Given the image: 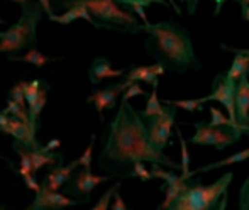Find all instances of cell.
<instances>
[{
	"mask_svg": "<svg viewBox=\"0 0 249 210\" xmlns=\"http://www.w3.org/2000/svg\"><path fill=\"white\" fill-rule=\"evenodd\" d=\"M139 161L181 170V163L178 164L177 161L170 159L163 149H158L153 144L146 121L129 100L122 99L117 114L104 132L99 164L114 178H131L132 166Z\"/></svg>",
	"mask_w": 249,
	"mask_h": 210,
	"instance_id": "obj_1",
	"label": "cell"
},
{
	"mask_svg": "<svg viewBox=\"0 0 249 210\" xmlns=\"http://www.w3.org/2000/svg\"><path fill=\"white\" fill-rule=\"evenodd\" d=\"M149 34L146 39V51L166 70L185 73L187 70L200 68L192 41L187 31L171 22L144 24Z\"/></svg>",
	"mask_w": 249,
	"mask_h": 210,
	"instance_id": "obj_2",
	"label": "cell"
},
{
	"mask_svg": "<svg viewBox=\"0 0 249 210\" xmlns=\"http://www.w3.org/2000/svg\"><path fill=\"white\" fill-rule=\"evenodd\" d=\"M234 175L227 171L212 185H202L198 178L188 180V187L173 200L168 210H219L220 200L227 193Z\"/></svg>",
	"mask_w": 249,
	"mask_h": 210,
	"instance_id": "obj_3",
	"label": "cell"
},
{
	"mask_svg": "<svg viewBox=\"0 0 249 210\" xmlns=\"http://www.w3.org/2000/svg\"><path fill=\"white\" fill-rule=\"evenodd\" d=\"M22 7V16L19 22L10 26L0 37V52H7V56H14L24 48H33L36 44L37 24L44 16V9L39 2Z\"/></svg>",
	"mask_w": 249,
	"mask_h": 210,
	"instance_id": "obj_4",
	"label": "cell"
},
{
	"mask_svg": "<svg viewBox=\"0 0 249 210\" xmlns=\"http://www.w3.org/2000/svg\"><path fill=\"white\" fill-rule=\"evenodd\" d=\"M83 3L105 29L132 34L144 31V24H139V20L131 12L122 10L115 0H83Z\"/></svg>",
	"mask_w": 249,
	"mask_h": 210,
	"instance_id": "obj_5",
	"label": "cell"
},
{
	"mask_svg": "<svg viewBox=\"0 0 249 210\" xmlns=\"http://www.w3.org/2000/svg\"><path fill=\"white\" fill-rule=\"evenodd\" d=\"M236 90H237V82L226 75V73H220L213 78L212 83V93L207 97H202V102L207 104L210 100H215L220 102L226 107L227 115L231 117V121L234 124H237V115H236ZM239 125V124H237ZM246 132V131H244Z\"/></svg>",
	"mask_w": 249,
	"mask_h": 210,
	"instance_id": "obj_6",
	"label": "cell"
},
{
	"mask_svg": "<svg viewBox=\"0 0 249 210\" xmlns=\"http://www.w3.org/2000/svg\"><path fill=\"white\" fill-rule=\"evenodd\" d=\"M175 117H177V107L171 104L164 105V110L160 115L146 119V127H148L149 138L158 149H164L170 142L171 131L175 127Z\"/></svg>",
	"mask_w": 249,
	"mask_h": 210,
	"instance_id": "obj_7",
	"label": "cell"
},
{
	"mask_svg": "<svg viewBox=\"0 0 249 210\" xmlns=\"http://www.w3.org/2000/svg\"><path fill=\"white\" fill-rule=\"evenodd\" d=\"M112 175H93L92 170H80L76 173H73L71 180L65 185V193L70 197H76V200H80L82 204H87L90 200V193L95 190V187H99L104 181H110Z\"/></svg>",
	"mask_w": 249,
	"mask_h": 210,
	"instance_id": "obj_8",
	"label": "cell"
},
{
	"mask_svg": "<svg viewBox=\"0 0 249 210\" xmlns=\"http://www.w3.org/2000/svg\"><path fill=\"white\" fill-rule=\"evenodd\" d=\"M0 132L10 134L17 142H20L24 148L31 149V151L39 149L43 146L36 139V131L33 129V125L14 117V115L5 114V112H0Z\"/></svg>",
	"mask_w": 249,
	"mask_h": 210,
	"instance_id": "obj_9",
	"label": "cell"
},
{
	"mask_svg": "<svg viewBox=\"0 0 249 210\" xmlns=\"http://www.w3.org/2000/svg\"><path fill=\"white\" fill-rule=\"evenodd\" d=\"M151 175H153V178H160V180L164 181L161 185V190H166V195H164V200L161 202L158 210H168V207L173 204L175 198L188 187V180H185L183 176H178L173 171L163 170V164H158V163H153Z\"/></svg>",
	"mask_w": 249,
	"mask_h": 210,
	"instance_id": "obj_10",
	"label": "cell"
},
{
	"mask_svg": "<svg viewBox=\"0 0 249 210\" xmlns=\"http://www.w3.org/2000/svg\"><path fill=\"white\" fill-rule=\"evenodd\" d=\"M78 204L82 202L73 200L68 195L59 193V192H53L44 181H41V188L39 192H36V197L29 205V210H65L66 207H75Z\"/></svg>",
	"mask_w": 249,
	"mask_h": 210,
	"instance_id": "obj_11",
	"label": "cell"
},
{
	"mask_svg": "<svg viewBox=\"0 0 249 210\" xmlns=\"http://www.w3.org/2000/svg\"><path fill=\"white\" fill-rule=\"evenodd\" d=\"M56 5L63 7V9H68L65 14H61V16H56V14H51L50 20L53 22H58V24H71L73 20L76 19H85L87 22H90L92 26L95 27H102V24L99 20H95V17L92 16V14L89 12V9H87V5L83 3V0H58L56 2Z\"/></svg>",
	"mask_w": 249,
	"mask_h": 210,
	"instance_id": "obj_12",
	"label": "cell"
},
{
	"mask_svg": "<svg viewBox=\"0 0 249 210\" xmlns=\"http://www.w3.org/2000/svg\"><path fill=\"white\" fill-rule=\"evenodd\" d=\"M129 85H131V82L124 80L122 83H115V85H108L107 88H104V90H97V92H93L92 95H89L87 104L95 105L100 121L104 122V110H112V108L117 105L119 95L124 93Z\"/></svg>",
	"mask_w": 249,
	"mask_h": 210,
	"instance_id": "obj_13",
	"label": "cell"
},
{
	"mask_svg": "<svg viewBox=\"0 0 249 210\" xmlns=\"http://www.w3.org/2000/svg\"><path fill=\"white\" fill-rule=\"evenodd\" d=\"M76 166H80L78 159L71 161V163L66 164V166H63V161H59V163L53 164V166L50 168V171L46 173V176H44L43 181L48 185V188H50V190L58 192L59 188L65 187V185L71 180Z\"/></svg>",
	"mask_w": 249,
	"mask_h": 210,
	"instance_id": "obj_14",
	"label": "cell"
},
{
	"mask_svg": "<svg viewBox=\"0 0 249 210\" xmlns=\"http://www.w3.org/2000/svg\"><path fill=\"white\" fill-rule=\"evenodd\" d=\"M166 73V68H164L161 63H154L151 66H132L129 70V73H125V78L127 82H144L149 83V85H158V78L161 75Z\"/></svg>",
	"mask_w": 249,
	"mask_h": 210,
	"instance_id": "obj_15",
	"label": "cell"
},
{
	"mask_svg": "<svg viewBox=\"0 0 249 210\" xmlns=\"http://www.w3.org/2000/svg\"><path fill=\"white\" fill-rule=\"evenodd\" d=\"M125 70H114L107 58H95L89 70V80L93 85H99L100 82L107 78H119L124 76Z\"/></svg>",
	"mask_w": 249,
	"mask_h": 210,
	"instance_id": "obj_16",
	"label": "cell"
},
{
	"mask_svg": "<svg viewBox=\"0 0 249 210\" xmlns=\"http://www.w3.org/2000/svg\"><path fill=\"white\" fill-rule=\"evenodd\" d=\"M31 161H33V170L34 173H36L37 170H41L43 166H46V164H53L59 163V161H63V158L59 153L56 151H51V149H48V146H41L39 149H34V151H31Z\"/></svg>",
	"mask_w": 249,
	"mask_h": 210,
	"instance_id": "obj_17",
	"label": "cell"
},
{
	"mask_svg": "<svg viewBox=\"0 0 249 210\" xmlns=\"http://www.w3.org/2000/svg\"><path fill=\"white\" fill-rule=\"evenodd\" d=\"M48 90H50V85H48L46 82H43V87H41L39 93H37V99L34 100L33 105H29L27 107V110H29V119H31V125H33V129H39V119H41V112H43V108L46 107V102H48Z\"/></svg>",
	"mask_w": 249,
	"mask_h": 210,
	"instance_id": "obj_18",
	"label": "cell"
},
{
	"mask_svg": "<svg viewBox=\"0 0 249 210\" xmlns=\"http://www.w3.org/2000/svg\"><path fill=\"white\" fill-rule=\"evenodd\" d=\"M59 58H50V56L43 54L39 50L36 48H31L27 52H24L22 56H9V61H24V63H29V65H34L36 68H43L44 65L51 61H58Z\"/></svg>",
	"mask_w": 249,
	"mask_h": 210,
	"instance_id": "obj_19",
	"label": "cell"
},
{
	"mask_svg": "<svg viewBox=\"0 0 249 210\" xmlns=\"http://www.w3.org/2000/svg\"><path fill=\"white\" fill-rule=\"evenodd\" d=\"M234 54H236V58H234V61H232V66L226 71V75L229 76V78L239 82L243 76L249 75V56L239 51H234Z\"/></svg>",
	"mask_w": 249,
	"mask_h": 210,
	"instance_id": "obj_20",
	"label": "cell"
},
{
	"mask_svg": "<svg viewBox=\"0 0 249 210\" xmlns=\"http://www.w3.org/2000/svg\"><path fill=\"white\" fill-rule=\"evenodd\" d=\"M249 158V148L244 149V151H239L236 153V155L226 158V159L222 161H215V163H210V164H205V166L202 168H197L195 171H192V176L197 173H205V171H212L215 170V168H224V166H229V164H236V163H243L244 159H248Z\"/></svg>",
	"mask_w": 249,
	"mask_h": 210,
	"instance_id": "obj_21",
	"label": "cell"
},
{
	"mask_svg": "<svg viewBox=\"0 0 249 210\" xmlns=\"http://www.w3.org/2000/svg\"><path fill=\"white\" fill-rule=\"evenodd\" d=\"M197 129L195 136H192V144H202V146H213V127L207 122H197L194 125Z\"/></svg>",
	"mask_w": 249,
	"mask_h": 210,
	"instance_id": "obj_22",
	"label": "cell"
},
{
	"mask_svg": "<svg viewBox=\"0 0 249 210\" xmlns=\"http://www.w3.org/2000/svg\"><path fill=\"white\" fill-rule=\"evenodd\" d=\"M163 110H164V107L160 104V99H158V85H153V92H151V95L148 99L146 108L139 112V114H141V117L146 121V119L154 117V115H160Z\"/></svg>",
	"mask_w": 249,
	"mask_h": 210,
	"instance_id": "obj_23",
	"label": "cell"
},
{
	"mask_svg": "<svg viewBox=\"0 0 249 210\" xmlns=\"http://www.w3.org/2000/svg\"><path fill=\"white\" fill-rule=\"evenodd\" d=\"M177 136H178V141H180V148H181V176L185 180H190L192 176V171H190V155H188V148H187V141L183 139L181 136V131L177 129Z\"/></svg>",
	"mask_w": 249,
	"mask_h": 210,
	"instance_id": "obj_24",
	"label": "cell"
},
{
	"mask_svg": "<svg viewBox=\"0 0 249 210\" xmlns=\"http://www.w3.org/2000/svg\"><path fill=\"white\" fill-rule=\"evenodd\" d=\"M2 112H5V114H10V115H14V117H17V119H20V121H24V122H27V124H31V119H29V110H26V107H22V105H19L16 102V100H7V107H5V110H2ZM36 131V129H34Z\"/></svg>",
	"mask_w": 249,
	"mask_h": 210,
	"instance_id": "obj_25",
	"label": "cell"
},
{
	"mask_svg": "<svg viewBox=\"0 0 249 210\" xmlns=\"http://www.w3.org/2000/svg\"><path fill=\"white\" fill-rule=\"evenodd\" d=\"M122 181H115L114 185H112L110 188H108L107 192H105L104 195L99 198V202L95 204V207H93L92 210H110V202H112V197H114L115 192L121 188Z\"/></svg>",
	"mask_w": 249,
	"mask_h": 210,
	"instance_id": "obj_26",
	"label": "cell"
},
{
	"mask_svg": "<svg viewBox=\"0 0 249 210\" xmlns=\"http://www.w3.org/2000/svg\"><path fill=\"white\" fill-rule=\"evenodd\" d=\"M210 110V115H212V121L209 122L212 127H219V125H236V127H239V129H243L241 125H237V124H234L232 121H231V117L229 115H224L222 112L219 110V108H215V107H210L209 108ZM244 131V129H243Z\"/></svg>",
	"mask_w": 249,
	"mask_h": 210,
	"instance_id": "obj_27",
	"label": "cell"
},
{
	"mask_svg": "<svg viewBox=\"0 0 249 210\" xmlns=\"http://www.w3.org/2000/svg\"><path fill=\"white\" fill-rule=\"evenodd\" d=\"M166 104L175 105L177 108H185V110H188V112L203 110L202 99H194V100H166Z\"/></svg>",
	"mask_w": 249,
	"mask_h": 210,
	"instance_id": "obj_28",
	"label": "cell"
},
{
	"mask_svg": "<svg viewBox=\"0 0 249 210\" xmlns=\"http://www.w3.org/2000/svg\"><path fill=\"white\" fill-rule=\"evenodd\" d=\"M26 87H27V82H19L12 90L9 92V99L10 100H16L19 105L26 107Z\"/></svg>",
	"mask_w": 249,
	"mask_h": 210,
	"instance_id": "obj_29",
	"label": "cell"
},
{
	"mask_svg": "<svg viewBox=\"0 0 249 210\" xmlns=\"http://www.w3.org/2000/svg\"><path fill=\"white\" fill-rule=\"evenodd\" d=\"M93 144H95V134H92L90 138V144L87 146V149L83 151V155L78 158V164L83 166L85 170H92V153H93Z\"/></svg>",
	"mask_w": 249,
	"mask_h": 210,
	"instance_id": "obj_30",
	"label": "cell"
},
{
	"mask_svg": "<svg viewBox=\"0 0 249 210\" xmlns=\"http://www.w3.org/2000/svg\"><path fill=\"white\" fill-rule=\"evenodd\" d=\"M131 178H139V181H149V180H153V175H151V171L144 166V163L139 161V163H136L134 166H132Z\"/></svg>",
	"mask_w": 249,
	"mask_h": 210,
	"instance_id": "obj_31",
	"label": "cell"
},
{
	"mask_svg": "<svg viewBox=\"0 0 249 210\" xmlns=\"http://www.w3.org/2000/svg\"><path fill=\"white\" fill-rule=\"evenodd\" d=\"M139 95H146V90L141 88L139 82H132L131 85L125 88V92L122 93V99H124V100H131V99H134V97H139Z\"/></svg>",
	"mask_w": 249,
	"mask_h": 210,
	"instance_id": "obj_32",
	"label": "cell"
},
{
	"mask_svg": "<svg viewBox=\"0 0 249 210\" xmlns=\"http://www.w3.org/2000/svg\"><path fill=\"white\" fill-rule=\"evenodd\" d=\"M239 210H249V176L246 178L239 192Z\"/></svg>",
	"mask_w": 249,
	"mask_h": 210,
	"instance_id": "obj_33",
	"label": "cell"
},
{
	"mask_svg": "<svg viewBox=\"0 0 249 210\" xmlns=\"http://www.w3.org/2000/svg\"><path fill=\"white\" fill-rule=\"evenodd\" d=\"M115 2L119 3V5H134V3H139V5L142 7H148L151 3H161V5H168L164 0H115Z\"/></svg>",
	"mask_w": 249,
	"mask_h": 210,
	"instance_id": "obj_34",
	"label": "cell"
},
{
	"mask_svg": "<svg viewBox=\"0 0 249 210\" xmlns=\"http://www.w3.org/2000/svg\"><path fill=\"white\" fill-rule=\"evenodd\" d=\"M24 183H26V187L29 188V190L33 192H39L41 188V183L36 180V176H34V173H29V175H24Z\"/></svg>",
	"mask_w": 249,
	"mask_h": 210,
	"instance_id": "obj_35",
	"label": "cell"
},
{
	"mask_svg": "<svg viewBox=\"0 0 249 210\" xmlns=\"http://www.w3.org/2000/svg\"><path fill=\"white\" fill-rule=\"evenodd\" d=\"M110 210H131L127 209V205H125V202L122 200V197L119 195V190L114 193V197H112V202H110Z\"/></svg>",
	"mask_w": 249,
	"mask_h": 210,
	"instance_id": "obj_36",
	"label": "cell"
},
{
	"mask_svg": "<svg viewBox=\"0 0 249 210\" xmlns=\"http://www.w3.org/2000/svg\"><path fill=\"white\" fill-rule=\"evenodd\" d=\"M129 10H132L134 14H138L139 16V19L142 20V24H149V20H148V16H146V10H144V7L142 5H139V3H134V5H125Z\"/></svg>",
	"mask_w": 249,
	"mask_h": 210,
	"instance_id": "obj_37",
	"label": "cell"
},
{
	"mask_svg": "<svg viewBox=\"0 0 249 210\" xmlns=\"http://www.w3.org/2000/svg\"><path fill=\"white\" fill-rule=\"evenodd\" d=\"M37 2L43 5V9H44V12L48 14V16H51L53 14V9H51V0H37Z\"/></svg>",
	"mask_w": 249,
	"mask_h": 210,
	"instance_id": "obj_38",
	"label": "cell"
},
{
	"mask_svg": "<svg viewBox=\"0 0 249 210\" xmlns=\"http://www.w3.org/2000/svg\"><path fill=\"white\" fill-rule=\"evenodd\" d=\"M48 149H51V151H54V149H58L59 146H61V142H59V139H53L51 142H48Z\"/></svg>",
	"mask_w": 249,
	"mask_h": 210,
	"instance_id": "obj_39",
	"label": "cell"
},
{
	"mask_svg": "<svg viewBox=\"0 0 249 210\" xmlns=\"http://www.w3.org/2000/svg\"><path fill=\"white\" fill-rule=\"evenodd\" d=\"M197 2L198 0H187V5H188V12L194 14L195 9H197Z\"/></svg>",
	"mask_w": 249,
	"mask_h": 210,
	"instance_id": "obj_40",
	"label": "cell"
},
{
	"mask_svg": "<svg viewBox=\"0 0 249 210\" xmlns=\"http://www.w3.org/2000/svg\"><path fill=\"white\" fill-rule=\"evenodd\" d=\"M241 14H243V19L244 20H249V5H241Z\"/></svg>",
	"mask_w": 249,
	"mask_h": 210,
	"instance_id": "obj_41",
	"label": "cell"
},
{
	"mask_svg": "<svg viewBox=\"0 0 249 210\" xmlns=\"http://www.w3.org/2000/svg\"><path fill=\"white\" fill-rule=\"evenodd\" d=\"M222 50H226V51H231V52H234V51H239V52H244V54H248L249 56V50H234V48H229V46H226V44H222Z\"/></svg>",
	"mask_w": 249,
	"mask_h": 210,
	"instance_id": "obj_42",
	"label": "cell"
},
{
	"mask_svg": "<svg viewBox=\"0 0 249 210\" xmlns=\"http://www.w3.org/2000/svg\"><path fill=\"white\" fill-rule=\"evenodd\" d=\"M213 2H215V10H213V16H217V14L220 12V7L224 5V2H226V0H213Z\"/></svg>",
	"mask_w": 249,
	"mask_h": 210,
	"instance_id": "obj_43",
	"label": "cell"
},
{
	"mask_svg": "<svg viewBox=\"0 0 249 210\" xmlns=\"http://www.w3.org/2000/svg\"><path fill=\"white\" fill-rule=\"evenodd\" d=\"M227 200H229V197H227V193L222 197V200H220V205H219V210H226L227 209Z\"/></svg>",
	"mask_w": 249,
	"mask_h": 210,
	"instance_id": "obj_44",
	"label": "cell"
},
{
	"mask_svg": "<svg viewBox=\"0 0 249 210\" xmlns=\"http://www.w3.org/2000/svg\"><path fill=\"white\" fill-rule=\"evenodd\" d=\"M10 2H17L20 5H31V3H34V0H10Z\"/></svg>",
	"mask_w": 249,
	"mask_h": 210,
	"instance_id": "obj_45",
	"label": "cell"
},
{
	"mask_svg": "<svg viewBox=\"0 0 249 210\" xmlns=\"http://www.w3.org/2000/svg\"><path fill=\"white\" fill-rule=\"evenodd\" d=\"M236 2H239L241 5H244V3H246V5H248V3H249V0H236Z\"/></svg>",
	"mask_w": 249,
	"mask_h": 210,
	"instance_id": "obj_46",
	"label": "cell"
},
{
	"mask_svg": "<svg viewBox=\"0 0 249 210\" xmlns=\"http://www.w3.org/2000/svg\"><path fill=\"white\" fill-rule=\"evenodd\" d=\"M0 159H3V161H9V159H7V158H3V156H0Z\"/></svg>",
	"mask_w": 249,
	"mask_h": 210,
	"instance_id": "obj_47",
	"label": "cell"
},
{
	"mask_svg": "<svg viewBox=\"0 0 249 210\" xmlns=\"http://www.w3.org/2000/svg\"><path fill=\"white\" fill-rule=\"evenodd\" d=\"M0 210H3V205H0ZM26 210H29V209H26Z\"/></svg>",
	"mask_w": 249,
	"mask_h": 210,
	"instance_id": "obj_48",
	"label": "cell"
},
{
	"mask_svg": "<svg viewBox=\"0 0 249 210\" xmlns=\"http://www.w3.org/2000/svg\"><path fill=\"white\" fill-rule=\"evenodd\" d=\"M3 22H5V20H3V19H0V24H3Z\"/></svg>",
	"mask_w": 249,
	"mask_h": 210,
	"instance_id": "obj_49",
	"label": "cell"
},
{
	"mask_svg": "<svg viewBox=\"0 0 249 210\" xmlns=\"http://www.w3.org/2000/svg\"><path fill=\"white\" fill-rule=\"evenodd\" d=\"M2 34H3V33H0V37H2Z\"/></svg>",
	"mask_w": 249,
	"mask_h": 210,
	"instance_id": "obj_50",
	"label": "cell"
}]
</instances>
